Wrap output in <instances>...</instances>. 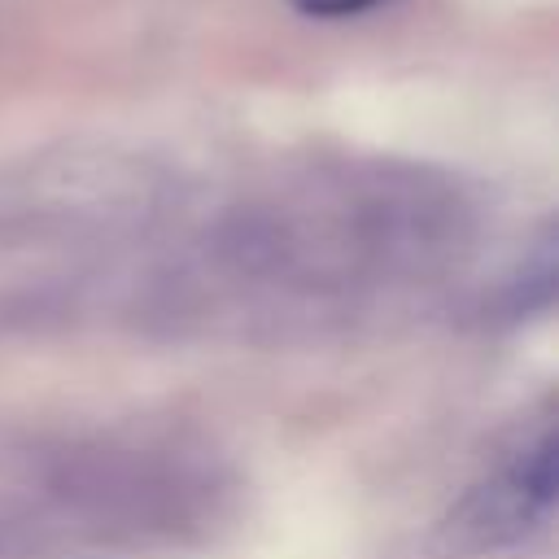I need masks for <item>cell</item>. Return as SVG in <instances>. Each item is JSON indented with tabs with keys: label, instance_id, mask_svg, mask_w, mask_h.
Listing matches in <instances>:
<instances>
[{
	"label": "cell",
	"instance_id": "cell-2",
	"mask_svg": "<svg viewBox=\"0 0 559 559\" xmlns=\"http://www.w3.org/2000/svg\"><path fill=\"white\" fill-rule=\"evenodd\" d=\"M293 4L310 17H354V13H371L389 0H293Z\"/></svg>",
	"mask_w": 559,
	"mask_h": 559
},
{
	"label": "cell",
	"instance_id": "cell-1",
	"mask_svg": "<svg viewBox=\"0 0 559 559\" xmlns=\"http://www.w3.org/2000/svg\"><path fill=\"white\" fill-rule=\"evenodd\" d=\"M555 502V441L542 437L524 454H515L493 480L476 485L454 515L445 520V533L459 550H485L524 537Z\"/></svg>",
	"mask_w": 559,
	"mask_h": 559
}]
</instances>
